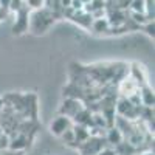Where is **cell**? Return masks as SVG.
<instances>
[{
    "label": "cell",
    "instance_id": "6da1fadb",
    "mask_svg": "<svg viewBox=\"0 0 155 155\" xmlns=\"http://www.w3.org/2000/svg\"><path fill=\"white\" fill-rule=\"evenodd\" d=\"M28 25H30V11L23 5L19 11H16V22L12 25V33L23 34L25 31H28Z\"/></svg>",
    "mask_w": 155,
    "mask_h": 155
},
{
    "label": "cell",
    "instance_id": "7a4b0ae2",
    "mask_svg": "<svg viewBox=\"0 0 155 155\" xmlns=\"http://www.w3.org/2000/svg\"><path fill=\"white\" fill-rule=\"evenodd\" d=\"M68 129H71V121L68 116H64V115H59L58 118L53 120L50 126V132L53 134L54 137H61L64 132H67Z\"/></svg>",
    "mask_w": 155,
    "mask_h": 155
},
{
    "label": "cell",
    "instance_id": "3957f363",
    "mask_svg": "<svg viewBox=\"0 0 155 155\" xmlns=\"http://www.w3.org/2000/svg\"><path fill=\"white\" fill-rule=\"evenodd\" d=\"M99 138H88L87 141H84L82 146H81V150L84 155H98V152L104 147L106 143H99Z\"/></svg>",
    "mask_w": 155,
    "mask_h": 155
},
{
    "label": "cell",
    "instance_id": "277c9868",
    "mask_svg": "<svg viewBox=\"0 0 155 155\" xmlns=\"http://www.w3.org/2000/svg\"><path fill=\"white\" fill-rule=\"evenodd\" d=\"M120 92L124 96H127V99H130L134 95H138L137 93L138 92V82H137V79H134V78H126V79L121 82V85H120Z\"/></svg>",
    "mask_w": 155,
    "mask_h": 155
},
{
    "label": "cell",
    "instance_id": "5b68a950",
    "mask_svg": "<svg viewBox=\"0 0 155 155\" xmlns=\"http://www.w3.org/2000/svg\"><path fill=\"white\" fill-rule=\"evenodd\" d=\"M71 19L76 23L82 25L84 28H90V27H92V22H93L92 14H88V12H85V11H74L71 14Z\"/></svg>",
    "mask_w": 155,
    "mask_h": 155
},
{
    "label": "cell",
    "instance_id": "8992f818",
    "mask_svg": "<svg viewBox=\"0 0 155 155\" xmlns=\"http://www.w3.org/2000/svg\"><path fill=\"white\" fill-rule=\"evenodd\" d=\"M107 143L112 146V147H116L120 143H123V140H124V135H123V132L120 130L118 127H112L110 130H109V134H107Z\"/></svg>",
    "mask_w": 155,
    "mask_h": 155
},
{
    "label": "cell",
    "instance_id": "52a82bcc",
    "mask_svg": "<svg viewBox=\"0 0 155 155\" xmlns=\"http://www.w3.org/2000/svg\"><path fill=\"white\" fill-rule=\"evenodd\" d=\"M73 130V135H74V143L78 144H82L84 141H87L90 138V132L87 130V127L85 126H76L74 129H71Z\"/></svg>",
    "mask_w": 155,
    "mask_h": 155
},
{
    "label": "cell",
    "instance_id": "ba28073f",
    "mask_svg": "<svg viewBox=\"0 0 155 155\" xmlns=\"http://www.w3.org/2000/svg\"><path fill=\"white\" fill-rule=\"evenodd\" d=\"M140 93H141V102L146 106V107H152L153 106V92L149 87H143L140 88Z\"/></svg>",
    "mask_w": 155,
    "mask_h": 155
},
{
    "label": "cell",
    "instance_id": "9c48e42d",
    "mask_svg": "<svg viewBox=\"0 0 155 155\" xmlns=\"http://www.w3.org/2000/svg\"><path fill=\"white\" fill-rule=\"evenodd\" d=\"M25 144H27V138H25V137H17V138L9 140V146H8V149H9V150L20 152V150L25 147Z\"/></svg>",
    "mask_w": 155,
    "mask_h": 155
},
{
    "label": "cell",
    "instance_id": "30bf717a",
    "mask_svg": "<svg viewBox=\"0 0 155 155\" xmlns=\"http://www.w3.org/2000/svg\"><path fill=\"white\" fill-rule=\"evenodd\" d=\"M92 28H93V31H96V33H104V31H107L110 27H109L107 19L102 17V19H93Z\"/></svg>",
    "mask_w": 155,
    "mask_h": 155
},
{
    "label": "cell",
    "instance_id": "8fae6325",
    "mask_svg": "<svg viewBox=\"0 0 155 155\" xmlns=\"http://www.w3.org/2000/svg\"><path fill=\"white\" fill-rule=\"evenodd\" d=\"M129 8H130L132 12L144 14V11H146V0H130V2H129Z\"/></svg>",
    "mask_w": 155,
    "mask_h": 155
},
{
    "label": "cell",
    "instance_id": "7c38bea8",
    "mask_svg": "<svg viewBox=\"0 0 155 155\" xmlns=\"http://www.w3.org/2000/svg\"><path fill=\"white\" fill-rule=\"evenodd\" d=\"M23 3L27 8H33V9H42L45 6L44 0H23Z\"/></svg>",
    "mask_w": 155,
    "mask_h": 155
},
{
    "label": "cell",
    "instance_id": "4fadbf2b",
    "mask_svg": "<svg viewBox=\"0 0 155 155\" xmlns=\"http://www.w3.org/2000/svg\"><path fill=\"white\" fill-rule=\"evenodd\" d=\"M132 20H134L135 23H138V25H141V27H143V25H144L149 19L146 17V14H140V12H132Z\"/></svg>",
    "mask_w": 155,
    "mask_h": 155
},
{
    "label": "cell",
    "instance_id": "5bb4252c",
    "mask_svg": "<svg viewBox=\"0 0 155 155\" xmlns=\"http://www.w3.org/2000/svg\"><path fill=\"white\" fill-rule=\"evenodd\" d=\"M143 27H144V33L147 34V36H150V37H153L155 36V27H153V20H147L144 25H143Z\"/></svg>",
    "mask_w": 155,
    "mask_h": 155
},
{
    "label": "cell",
    "instance_id": "9a60e30c",
    "mask_svg": "<svg viewBox=\"0 0 155 155\" xmlns=\"http://www.w3.org/2000/svg\"><path fill=\"white\" fill-rule=\"evenodd\" d=\"M25 3H23V0H11V2H9V6H8V9L9 11H19L22 6H23Z\"/></svg>",
    "mask_w": 155,
    "mask_h": 155
},
{
    "label": "cell",
    "instance_id": "2e32d148",
    "mask_svg": "<svg viewBox=\"0 0 155 155\" xmlns=\"http://www.w3.org/2000/svg\"><path fill=\"white\" fill-rule=\"evenodd\" d=\"M61 138L65 140V143H68V144L74 143V135H73V130H71V129H68L67 132H64V134L61 135Z\"/></svg>",
    "mask_w": 155,
    "mask_h": 155
},
{
    "label": "cell",
    "instance_id": "e0dca14e",
    "mask_svg": "<svg viewBox=\"0 0 155 155\" xmlns=\"http://www.w3.org/2000/svg\"><path fill=\"white\" fill-rule=\"evenodd\" d=\"M98 155H118V153H116V149H115V147H112V146H104V147L98 152Z\"/></svg>",
    "mask_w": 155,
    "mask_h": 155
},
{
    "label": "cell",
    "instance_id": "ac0fdd59",
    "mask_svg": "<svg viewBox=\"0 0 155 155\" xmlns=\"http://www.w3.org/2000/svg\"><path fill=\"white\" fill-rule=\"evenodd\" d=\"M70 8L73 11H82L84 9V3L81 2V0H71V2H70Z\"/></svg>",
    "mask_w": 155,
    "mask_h": 155
},
{
    "label": "cell",
    "instance_id": "d6986e66",
    "mask_svg": "<svg viewBox=\"0 0 155 155\" xmlns=\"http://www.w3.org/2000/svg\"><path fill=\"white\" fill-rule=\"evenodd\" d=\"M9 146V138L3 134L2 137H0V150H6Z\"/></svg>",
    "mask_w": 155,
    "mask_h": 155
},
{
    "label": "cell",
    "instance_id": "ffe728a7",
    "mask_svg": "<svg viewBox=\"0 0 155 155\" xmlns=\"http://www.w3.org/2000/svg\"><path fill=\"white\" fill-rule=\"evenodd\" d=\"M0 155H22V152H16V150H2Z\"/></svg>",
    "mask_w": 155,
    "mask_h": 155
},
{
    "label": "cell",
    "instance_id": "44dd1931",
    "mask_svg": "<svg viewBox=\"0 0 155 155\" xmlns=\"http://www.w3.org/2000/svg\"><path fill=\"white\" fill-rule=\"evenodd\" d=\"M9 2H11V0H0V6H2V8H5V9H8V6H9Z\"/></svg>",
    "mask_w": 155,
    "mask_h": 155
},
{
    "label": "cell",
    "instance_id": "7402d4cb",
    "mask_svg": "<svg viewBox=\"0 0 155 155\" xmlns=\"http://www.w3.org/2000/svg\"><path fill=\"white\" fill-rule=\"evenodd\" d=\"M6 11H8V9H5V8L0 6V22H2V20L5 19V16H6Z\"/></svg>",
    "mask_w": 155,
    "mask_h": 155
},
{
    "label": "cell",
    "instance_id": "603a6c76",
    "mask_svg": "<svg viewBox=\"0 0 155 155\" xmlns=\"http://www.w3.org/2000/svg\"><path fill=\"white\" fill-rule=\"evenodd\" d=\"M81 2H82L84 5H87V3H90V2H92V0H81Z\"/></svg>",
    "mask_w": 155,
    "mask_h": 155
},
{
    "label": "cell",
    "instance_id": "cb8c5ba5",
    "mask_svg": "<svg viewBox=\"0 0 155 155\" xmlns=\"http://www.w3.org/2000/svg\"><path fill=\"white\" fill-rule=\"evenodd\" d=\"M2 107H3V101H2V99H0V109H2Z\"/></svg>",
    "mask_w": 155,
    "mask_h": 155
},
{
    "label": "cell",
    "instance_id": "d4e9b609",
    "mask_svg": "<svg viewBox=\"0 0 155 155\" xmlns=\"http://www.w3.org/2000/svg\"><path fill=\"white\" fill-rule=\"evenodd\" d=\"M144 155H153V152H146Z\"/></svg>",
    "mask_w": 155,
    "mask_h": 155
},
{
    "label": "cell",
    "instance_id": "484cf974",
    "mask_svg": "<svg viewBox=\"0 0 155 155\" xmlns=\"http://www.w3.org/2000/svg\"><path fill=\"white\" fill-rule=\"evenodd\" d=\"M3 135V130H2V127H0V137H2Z\"/></svg>",
    "mask_w": 155,
    "mask_h": 155
},
{
    "label": "cell",
    "instance_id": "4316f807",
    "mask_svg": "<svg viewBox=\"0 0 155 155\" xmlns=\"http://www.w3.org/2000/svg\"><path fill=\"white\" fill-rule=\"evenodd\" d=\"M0 153H2V150H0Z\"/></svg>",
    "mask_w": 155,
    "mask_h": 155
}]
</instances>
